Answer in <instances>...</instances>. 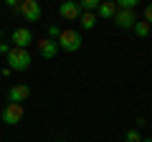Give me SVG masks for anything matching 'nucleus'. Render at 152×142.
<instances>
[{"label":"nucleus","instance_id":"obj_15","mask_svg":"<svg viewBox=\"0 0 152 142\" xmlns=\"http://www.w3.org/2000/svg\"><path fill=\"white\" fill-rule=\"evenodd\" d=\"M124 140H127V142H142V135H140V130H134V127H132V130L124 132Z\"/></svg>","mask_w":152,"mask_h":142},{"label":"nucleus","instance_id":"obj_9","mask_svg":"<svg viewBox=\"0 0 152 142\" xmlns=\"http://www.w3.org/2000/svg\"><path fill=\"white\" fill-rule=\"evenodd\" d=\"M58 15L66 18V20H79V15H81V8H79V3H74V0H66V3H61Z\"/></svg>","mask_w":152,"mask_h":142},{"label":"nucleus","instance_id":"obj_7","mask_svg":"<svg viewBox=\"0 0 152 142\" xmlns=\"http://www.w3.org/2000/svg\"><path fill=\"white\" fill-rule=\"evenodd\" d=\"M28 97H31V86H28V84H13V86L8 89V102L23 104Z\"/></svg>","mask_w":152,"mask_h":142},{"label":"nucleus","instance_id":"obj_1","mask_svg":"<svg viewBox=\"0 0 152 142\" xmlns=\"http://www.w3.org/2000/svg\"><path fill=\"white\" fill-rule=\"evenodd\" d=\"M58 51H66V53H74V51L81 48L84 38H81V33L74 31V28H61V36H58Z\"/></svg>","mask_w":152,"mask_h":142},{"label":"nucleus","instance_id":"obj_5","mask_svg":"<svg viewBox=\"0 0 152 142\" xmlns=\"http://www.w3.org/2000/svg\"><path fill=\"white\" fill-rule=\"evenodd\" d=\"M10 41H13V48H26L28 51V46L33 43V33L20 26V28H15V31L10 33Z\"/></svg>","mask_w":152,"mask_h":142},{"label":"nucleus","instance_id":"obj_4","mask_svg":"<svg viewBox=\"0 0 152 142\" xmlns=\"http://www.w3.org/2000/svg\"><path fill=\"white\" fill-rule=\"evenodd\" d=\"M18 13H20L26 20H31V23H38L41 18H43V8H41L38 0H23L20 8H18Z\"/></svg>","mask_w":152,"mask_h":142},{"label":"nucleus","instance_id":"obj_11","mask_svg":"<svg viewBox=\"0 0 152 142\" xmlns=\"http://www.w3.org/2000/svg\"><path fill=\"white\" fill-rule=\"evenodd\" d=\"M96 13H81L79 15V23H81V28L84 31H91V28H96Z\"/></svg>","mask_w":152,"mask_h":142},{"label":"nucleus","instance_id":"obj_19","mask_svg":"<svg viewBox=\"0 0 152 142\" xmlns=\"http://www.w3.org/2000/svg\"><path fill=\"white\" fill-rule=\"evenodd\" d=\"M145 124H147V119H145V117H137V119H134V130H142Z\"/></svg>","mask_w":152,"mask_h":142},{"label":"nucleus","instance_id":"obj_3","mask_svg":"<svg viewBox=\"0 0 152 142\" xmlns=\"http://www.w3.org/2000/svg\"><path fill=\"white\" fill-rule=\"evenodd\" d=\"M23 117H26V107L23 104H15V102H8L3 107V112H0V119L5 122L8 127H15L18 122H23Z\"/></svg>","mask_w":152,"mask_h":142},{"label":"nucleus","instance_id":"obj_21","mask_svg":"<svg viewBox=\"0 0 152 142\" xmlns=\"http://www.w3.org/2000/svg\"><path fill=\"white\" fill-rule=\"evenodd\" d=\"M142 142H152V137H142Z\"/></svg>","mask_w":152,"mask_h":142},{"label":"nucleus","instance_id":"obj_23","mask_svg":"<svg viewBox=\"0 0 152 142\" xmlns=\"http://www.w3.org/2000/svg\"><path fill=\"white\" fill-rule=\"evenodd\" d=\"M0 69H3V66H0Z\"/></svg>","mask_w":152,"mask_h":142},{"label":"nucleus","instance_id":"obj_8","mask_svg":"<svg viewBox=\"0 0 152 142\" xmlns=\"http://www.w3.org/2000/svg\"><path fill=\"white\" fill-rule=\"evenodd\" d=\"M38 43V53H41V59H46V61H51L56 53H58V43L56 41H51V38H41V41H36Z\"/></svg>","mask_w":152,"mask_h":142},{"label":"nucleus","instance_id":"obj_6","mask_svg":"<svg viewBox=\"0 0 152 142\" xmlns=\"http://www.w3.org/2000/svg\"><path fill=\"white\" fill-rule=\"evenodd\" d=\"M112 20H114V26L122 28V31H132V28H134V23L140 20V18L134 15V10H117V15H114Z\"/></svg>","mask_w":152,"mask_h":142},{"label":"nucleus","instance_id":"obj_10","mask_svg":"<svg viewBox=\"0 0 152 142\" xmlns=\"http://www.w3.org/2000/svg\"><path fill=\"white\" fill-rule=\"evenodd\" d=\"M114 15H117V3H112V0H107V3H99V8H96V18H107V20H112Z\"/></svg>","mask_w":152,"mask_h":142},{"label":"nucleus","instance_id":"obj_22","mask_svg":"<svg viewBox=\"0 0 152 142\" xmlns=\"http://www.w3.org/2000/svg\"><path fill=\"white\" fill-rule=\"evenodd\" d=\"M58 142H64V140H58Z\"/></svg>","mask_w":152,"mask_h":142},{"label":"nucleus","instance_id":"obj_16","mask_svg":"<svg viewBox=\"0 0 152 142\" xmlns=\"http://www.w3.org/2000/svg\"><path fill=\"white\" fill-rule=\"evenodd\" d=\"M48 36H46V38H51V41H58V36H61V28L58 26H48Z\"/></svg>","mask_w":152,"mask_h":142},{"label":"nucleus","instance_id":"obj_20","mask_svg":"<svg viewBox=\"0 0 152 142\" xmlns=\"http://www.w3.org/2000/svg\"><path fill=\"white\" fill-rule=\"evenodd\" d=\"M8 8H10V10H18V8H20V3H18V0H8Z\"/></svg>","mask_w":152,"mask_h":142},{"label":"nucleus","instance_id":"obj_2","mask_svg":"<svg viewBox=\"0 0 152 142\" xmlns=\"http://www.w3.org/2000/svg\"><path fill=\"white\" fill-rule=\"evenodd\" d=\"M5 59H8V69L10 71H26V69H31V64H33L31 53H28L26 48H10V53H8Z\"/></svg>","mask_w":152,"mask_h":142},{"label":"nucleus","instance_id":"obj_13","mask_svg":"<svg viewBox=\"0 0 152 142\" xmlns=\"http://www.w3.org/2000/svg\"><path fill=\"white\" fill-rule=\"evenodd\" d=\"M79 8H81V13H94L99 8V0H81Z\"/></svg>","mask_w":152,"mask_h":142},{"label":"nucleus","instance_id":"obj_12","mask_svg":"<svg viewBox=\"0 0 152 142\" xmlns=\"http://www.w3.org/2000/svg\"><path fill=\"white\" fill-rule=\"evenodd\" d=\"M132 31H134V36H137V38H147V36H150V31H152V26H147L145 20H137Z\"/></svg>","mask_w":152,"mask_h":142},{"label":"nucleus","instance_id":"obj_14","mask_svg":"<svg viewBox=\"0 0 152 142\" xmlns=\"http://www.w3.org/2000/svg\"><path fill=\"white\" fill-rule=\"evenodd\" d=\"M137 0H117V10H134Z\"/></svg>","mask_w":152,"mask_h":142},{"label":"nucleus","instance_id":"obj_17","mask_svg":"<svg viewBox=\"0 0 152 142\" xmlns=\"http://www.w3.org/2000/svg\"><path fill=\"white\" fill-rule=\"evenodd\" d=\"M145 23H147V26H152V3L145 8Z\"/></svg>","mask_w":152,"mask_h":142},{"label":"nucleus","instance_id":"obj_18","mask_svg":"<svg viewBox=\"0 0 152 142\" xmlns=\"http://www.w3.org/2000/svg\"><path fill=\"white\" fill-rule=\"evenodd\" d=\"M10 48H13V46H10V43H5V41L0 43V53H3V56H8V53H10Z\"/></svg>","mask_w":152,"mask_h":142}]
</instances>
